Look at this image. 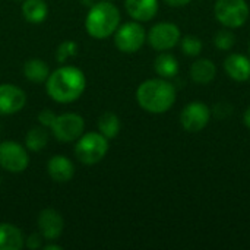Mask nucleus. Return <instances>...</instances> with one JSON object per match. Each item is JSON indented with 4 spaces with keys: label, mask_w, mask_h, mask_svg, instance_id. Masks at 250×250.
I'll return each instance as SVG.
<instances>
[{
    "label": "nucleus",
    "mask_w": 250,
    "mask_h": 250,
    "mask_svg": "<svg viewBox=\"0 0 250 250\" xmlns=\"http://www.w3.org/2000/svg\"><path fill=\"white\" fill-rule=\"evenodd\" d=\"M211 119V111L209 107L204 103H190L188 104L182 114H180V123L185 130L195 133L201 132L202 129L207 127Z\"/></svg>",
    "instance_id": "10"
},
{
    "label": "nucleus",
    "mask_w": 250,
    "mask_h": 250,
    "mask_svg": "<svg viewBox=\"0 0 250 250\" xmlns=\"http://www.w3.org/2000/svg\"><path fill=\"white\" fill-rule=\"evenodd\" d=\"M23 245V234L16 226L0 223V250H21Z\"/></svg>",
    "instance_id": "16"
},
{
    "label": "nucleus",
    "mask_w": 250,
    "mask_h": 250,
    "mask_svg": "<svg viewBox=\"0 0 250 250\" xmlns=\"http://www.w3.org/2000/svg\"><path fill=\"white\" fill-rule=\"evenodd\" d=\"M120 25V10L108 0L94 3L85 18V29L95 40L108 38Z\"/></svg>",
    "instance_id": "3"
},
{
    "label": "nucleus",
    "mask_w": 250,
    "mask_h": 250,
    "mask_svg": "<svg viewBox=\"0 0 250 250\" xmlns=\"http://www.w3.org/2000/svg\"><path fill=\"white\" fill-rule=\"evenodd\" d=\"M47 173L56 183H67L75 176V166L66 155H53L47 163Z\"/></svg>",
    "instance_id": "13"
},
{
    "label": "nucleus",
    "mask_w": 250,
    "mask_h": 250,
    "mask_svg": "<svg viewBox=\"0 0 250 250\" xmlns=\"http://www.w3.org/2000/svg\"><path fill=\"white\" fill-rule=\"evenodd\" d=\"M86 88L85 73L76 66H60L45 81L48 97L59 104H70L81 98Z\"/></svg>",
    "instance_id": "1"
},
{
    "label": "nucleus",
    "mask_w": 250,
    "mask_h": 250,
    "mask_svg": "<svg viewBox=\"0 0 250 250\" xmlns=\"http://www.w3.org/2000/svg\"><path fill=\"white\" fill-rule=\"evenodd\" d=\"M243 122H245V125L248 126L250 129V107L245 111V116H243Z\"/></svg>",
    "instance_id": "30"
},
{
    "label": "nucleus",
    "mask_w": 250,
    "mask_h": 250,
    "mask_svg": "<svg viewBox=\"0 0 250 250\" xmlns=\"http://www.w3.org/2000/svg\"><path fill=\"white\" fill-rule=\"evenodd\" d=\"M214 13L226 28H240L249 18V6L246 0H217Z\"/></svg>",
    "instance_id": "5"
},
{
    "label": "nucleus",
    "mask_w": 250,
    "mask_h": 250,
    "mask_svg": "<svg viewBox=\"0 0 250 250\" xmlns=\"http://www.w3.org/2000/svg\"><path fill=\"white\" fill-rule=\"evenodd\" d=\"M22 16L31 23H41L48 15V7L44 0H23L21 6Z\"/></svg>",
    "instance_id": "17"
},
{
    "label": "nucleus",
    "mask_w": 250,
    "mask_h": 250,
    "mask_svg": "<svg viewBox=\"0 0 250 250\" xmlns=\"http://www.w3.org/2000/svg\"><path fill=\"white\" fill-rule=\"evenodd\" d=\"M23 75L29 82L42 83L47 81L50 75V69L47 63L41 59H29L23 64Z\"/></svg>",
    "instance_id": "19"
},
{
    "label": "nucleus",
    "mask_w": 250,
    "mask_h": 250,
    "mask_svg": "<svg viewBox=\"0 0 250 250\" xmlns=\"http://www.w3.org/2000/svg\"><path fill=\"white\" fill-rule=\"evenodd\" d=\"M78 54V44L72 40L63 41L56 50V60L57 63H66L69 59H73Z\"/></svg>",
    "instance_id": "23"
},
{
    "label": "nucleus",
    "mask_w": 250,
    "mask_h": 250,
    "mask_svg": "<svg viewBox=\"0 0 250 250\" xmlns=\"http://www.w3.org/2000/svg\"><path fill=\"white\" fill-rule=\"evenodd\" d=\"M42 249L44 250H62L63 248H62L60 245H51V243L48 245V243H47L45 246H42Z\"/></svg>",
    "instance_id": "29"
},
{
    "label": "nucleus",
    "mask_w": 250,
    "mask_h": 250,
    "mask_svg": "<svg viewBox=\"0 0 250 250\" xmlns=\"http://www.w3.org/2000/svg\"><path fill=\"white\" fill-rule=\"evenodd\" d=\"M164 1L171 7H183V6L189 4L192 0H164Z\"/></svg>",
    "instance_id": "28"
},
{
    "label": "nucleus",
    "mask_w": 250,
    "mask_h": 250,
    "mask_svg": "<svg viewBox=\"0 0 250 250\" xmlns=\"http://www.w3.org/2000/svg\"><path fill=\"white\" fill-rule=\"evenodd\" d=\"M224 69L227 75L237 82L250 79V59L243 54H230L224 60Z\"/></svg>",
    "instance_id": "15"
},
{
    "label": "nucleus",
    "mask_w": 250,
    "mask_h": 250,
    "mask_svg": "<svg viewBox=\"0 0 250 250\" xmlns=\"http://www.w3.org/2000/svg\"><path fill=\"white\" fill-rule=\"evenodd\" d=\"M50 130L59 142H73L78 141L83 133L85 120L76 113H63L60 116H56V120L53 122Z\"/></svg>",
    "instance_id": "6"
},
{
    "label": "nucleus",
    "mask_w": 250,
    "mask_h": 250,
    "mask_svg": "<svg viewBox=\"0 0 250 250\" xmlns=\"http://www.w3.org/2000/svg\"><path fill=\"white\" fill-rule=\"evenodd\" d=\"M126 12L139 22L151 21L158 12V0H125Z\"/></svg>",
    "instance_id": "14"
},
{
    "label": "nucleus",
    "mask_w": 250,
    "mask_h": 250,
    "mask_svg": "<svg viewBox=\"0 0 250 250\" xmlns=\"http://www.w3.org/2000/svg\"><path fill=\"white\" fill-rule=\"evenodd\" d=\"M108 152V139L100 132L82 133L75 145V157L85 166L100 163Z\"/></svg>",
    "instance_id": "4"
},
{
    "label": "nucleus",
    "mask_w": 250,
    "mask_h": 250,
    "mask_svg": "<svg viewBox=\"0 0 250 250\" xmlns=\"http://www.w3.org/2000/svg\"><path fill=\"white\" fill-rule=\"evenodd\" d=\"M26 104V94L13 83H0V116L19 113Z\"/></svg>",
    "instance_id": "12"
},
{
    "label": "nucleus",
    "mask_w": 250,
    "mask_h": 250,
    "mask_svg": "<svg viewBox=\"0 0 250 250\" xmlns=\"http://www.w3.org/2000/svg\"><path fill=\"white\" fill-rule=\"evenodd\" d=\"M54 120H56V114L51 110H48V108L41 110L40 114H38V122L44 127H51V125H53Z\"/></svg>",
    "instance_id": "26"
},
{
    "label": "nucleus",
    "mask_w": 250,
    "mask_h": 250,
    "mask_svg": "<svg viewBox=\"0 0 250 250\" xmlns=\"http://www.w3.org/2000/svg\"><path fill=\"white\" fill-rule=\"evenodd\" d=\"M48 144V133L44 126H37L28 130L25 136V148L32 152L42 151Z\"/></svg>",
    "instance_id": "22"
},
{
    "label": "nucleus",
    "mask_w": 250,
    "mask_h": 250,
    "mask_svg": "<svg viewBox=\"0 0 250 250\" xmlns=\"http://www.w3.org/2000/svg\"><path fill=\"white\" fill-rule=\"evenodd\" d=\"M236 42V37L230 29H221L214 35V44L220 50H230Z\"/></svg>",
    "instance_id": "25"
},
{
    "label": "nucleus",
    "mask_w": 250,
    "mask_h": 250,
    "mask_svg": "<svg viewBox=\"0 0 250 250\" xmlns=\"http://www.w3.org/2000/svg\"><path fill=\"white\" fill-rule=\"evenodd\" d=\"M97 126H98V132L104 135L107 139H114L119 135L120 127H122L120 119L111 111L103 113L97 120Z\"/></svg>",
    "instance_id": "21"
},
{
    "label": "nucleus",
    "mask_w": 250,
    "mask_h": 250,
    "mask_svg": "<svg viewBox=\"0 0 250 250\" xmlns=\"http://www.w3.org/2000/svg\"><path fill=\"white\" fill-rule=\"evenodd\" d=\"M146 41L152 48L158 51H167L180 41V29L176 23L171 22L155 23L148 32Z\"/></svg>",
    "instance_id": "9"
},
{
    "label": "nucleus",
    "mask_w": 250,
    "mask_h": 250,
    "mask_svg": "<svg viewBox=\"0 0 250 250\" xmlns=\"http://www.w3.org/2000/svg\"><path fill=\"white\" fill-rule=\"evenodd\" d=\"M136 101L148 113L163 114L176 103V88L168 81L148 79L136 89Z\"/></svg>",
    "instance_id": "2"
},
{
    "label": "nucleus",
    "mask_w": 250,
    "mask_h": 250,
    "mask_svg": "<svg viewBox=\"0 0 250 250\" xmlns=\"http://www.w3.org/2000/svg\"><path fill=\"white\" fill-rule=\"evenodd\" d=\"M217 75V67L209 59H199L190 66V78L196 83H209Z\"/></svg>",
    "instance_id": "18"
},
{
    "label": "nucleus",
    "mask_w": 250,
    "mask_h": 250,
    "mask_svg": "<svg viewBox=\"0 0 250 250\" xmlns=\"http://www.w3.org/2000/svg\"><path fill=\"white\" fill-rule=\"evenodd\" d=\"M249 53H250V44H249Z\"/></svg>",
    "instance_id": "31"
},
{
    "label": "nucleus",
    "mask_w": 250,
    "mask_h": 250,
    "mask_svg": "<svg viewBox=\"0 0 250 250\" xmlns=\"http://www.w3.org/2000/svg\"><path fill=\"white\" fill-rule=\"evenodd\" d=\"M37 226H38V233L44 237V240L53 242L62 236L64 230V220L59 211L53 208H45L38 214Z\"/></svg>",
    "instance_id": "11"
},
{
    "label": "nucleus",
    "mask_w": 250,
    "mask_h": 250,
    "mask_svg": "<svg viewBox=\"0 0 250 250\" xmlns=\"http://www.w3.org/2000/svg\"><path fill=\"white\" fill-rule=\"evenodd\" d=\"M26 148L16 141L0 142V167L9 173H22L28 168Z\"/></svg>",
    "instance_id": "8"
},
{
    "label": "nucleus",
    "mask_w": 250,
    "mask_h": 250,
    "mask_svg": "<svg viewBox=\"0 0 250 250\" xmlns=\"http://www.w3.org/2000/svg\"><path fill=\"white\" fill-rule=\"evenodd\" d=\"M146 41V32L144 26L138 22H126L114 32V44L116 47L126 54L136 53Z\"/></svg>",
    "instance_id": "7"
},
{
    "label": "nucleus",
    "mask_w": 250,
    "mask_h": 250,
    "mask_svg": "<svg viewBox=\"0 0 250 250\" xmlns=\"http://www.w3.org/2000/svg\"><path fill=\"white\" fill-rule=\"evenodd\" d=\"M154 69L164 79L174 78L179 73V62L173 54L161 53L157 56V59L154 62Z\"/></svg>",
    "instance_id": "20"
},
{
    "label": "nucleus",
    "mask_w": 250,
    "mask_h": 250,
    "mask_svg": "<svg viewBox=\"0 0 250 250\" xmlns=\"http://www.w3.org/2000/svg\"><path fill=\"white\" fill-rule=\"evenodd\" d=\"M42 240H44V237H42L40 233H32V234L25 240V246L31 250L41 249V248H42Z\"/></svg>",
    "instance_id": "27"
},
{
    "label": "nucleus",
    "mask_w": 250,
    "mask_h": 250,
    "mask_svg": "<svg viewBox=\"0 0 250 250\" xmlns=\"http://www.w3.org/2000/svg\"><path fill=\"white\" fill-rule=\"evenodd\" d=\"M182 50L186 56H199L202 51V41L196 35H186L182 40Z\"/></svg>",
    "instance_id": "24"
},
{
    "label": "nucleus",
    "mask_w": 250,
    "mask_h": 250,
    "mask_svg": "<svg viewBox=\"0 0 250 250\" xmlns=\"http://www.w3.org/2000/svg\"><path fill=\"white\" fill-rule=\"evenodd\" d=\"M0 129H1V127H0Z\"/></svg>",
    "instance_id": "32"
}]
</instances>
